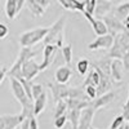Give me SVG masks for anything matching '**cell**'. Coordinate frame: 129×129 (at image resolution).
Masks as SVG:
<instances>
[{"mask_svg":"<svg viewBox=\"0 0 129 129\" xmlns=\"http://www.w3.org/2000/svg\"><path fill=\"white\" fill-rule=\"evenodd\" d=\"M9 80H10V89H12L14 98L21 103V106H22V111L21 112H23V115L27 119L35 116V103L27 95L22 83L14 76H9Z\"/></svg>","mask_w":129,"mask_h":129,"instance_id":"1","label":"cell"},{"mask_svg":"<svg viewBox=\"0 0 129 129\" xmlns=\"http://www.w3.org/2000/svg\"><path fill=\"white\" fill-rule=\"evenodd\" d=\"M126 53H129V30H125L120 34L115 35L114 45L109 49V53L106 54V57L123 59Z\"/></svg>","mask_w":129,"mask_h":129,"instance_id":"2","label":"cell"},{"mask_svg":"<svg viewBox=\"0 0 129 129\" xmlns=\"http://www.w3.org/2000/svg\"><path fill=\"white\" fill-rule=\"evenodd\" d=\"M49 28L50 27H36V28L25 31L19 36V45L31 48V47L36 45L38 43L44 41L47 34L49 32Z\"/></svg>","mask_w":129,"mask_h":129,"instance_id":"3","label":"cell"},{"mask_svg":"<svg viewBox=\"0 0 129 129\" xmlns=\"http://www.w3.org/2000/svg\"><path fill=\"white\" fill-rule=\"evenodd\" d=\"M64 25H66V17L62 16L59 17L54 23L49 28V32L47 34L44 43L45 44H56L59 49L63 47V31Z\"/></svg>","mask_w":129,"mask_h":129,"instance_id":"4","label":"cell"},{"mask_svg":"<svg viewBox=\"0 0 129 129\" xmlns=\"http://www.w3.org/2000/svg\"><path fill=\"white\" fill-rule=\"evenodd\" d=\"M36 54H38V50H32L31 48H27V47H21L16 62L12 64V67L9 69V72H8L9 76H14L17 79L23 78L22 76V72H21V69H22L23 63L27 59H30V58H34Z\"/></svg>","mask_w":129,"mask_h":129,"instance_id":"5","label":"cell"},{"mask_svg":"<svg viewBox=\"0 0 129 129\" xmlns=\"http://www.w3.org/2000/svg\"><path fill=\"white\" fill-rule=\"evenodd\" d=\"M27 117L23 112L17 115H2L0 116V129H16L19 126Z\"/></svg>","mask_w":129,"mask_h":129,"instance_id":"6","label":"cell"},{"mask_svg":"<svg viewBox=\"0 0 129 129\" xmlns=\"http://www.w3.org/2000/svg\"><path fill=\"white\" fill-rule=\"evenodd\" d=\"M48 88L52 92V95L54 101H61V100H66L71 94V87H67L66 84H61L57 83L56 80L53 83H48Z\"/></svg>","mask_w":129,"mask_h":129,"instance_id":"7","label":"cell"},{"mask_svg":"<svg viewBox=\"0 0 129 129\" xmlns=\"http://www.w3.org/2000/svg\"><path fill=\"white\" fill-rule=\"evenodd\" d=\"M114 41H115V35H112V34L101 35V36H97V39L93 40L92 43H89V44H88V49L89 50L110 49L114 45Z\"/></svg>","mask_w":129,"mask_h":129,"instance_id":"8","label":"cell"},{"mask_svg":"<svg viewBox=\"0 0 129 129\" xmlns=\"http://www.w3.org/2000/svg\"><path fill=\"white\" fill-rule=\"evenodd\" d=\"M102 19L105 21V23L107 25V27H109L110 34H112V35H117V34H120V32L126 30V27L124 25V21L117 18L114 13L112 14H110V13L106 14Z\"/></svg>","mask_w":129,"mask_h":129,"instance_id":"9","label":"cell"},{"mask_svg":"<svg viewBox=\"0 0 129 129\" xmlns=\"http://www.w3.org/2000/svg\"><path fill=\"white\" fill-rule=\"evenodd\" d=\"M21 72H22V76L26 80L31 81L32 79H35L38 76L39 72H41V69H40V64L34 58H30L23 63L22 69H21Z\"/></svg>","mask_w":129,"mask_h":129,"instance_id":"10","label":"cell"},{"mask_svg":"<svg viewBox=\"0 0 129 129\" xmlns=\"http://www.w3.org/2000/svg\"><path fill=\"white\" fill-rule=\"evenodd\" d=\"M58 49L59 48L56 44H45L44 45V50H43V62L40 63L41 71H44L45 69H48L50 64L54 62V57L57 54Z\"/></svg>","mask_w":129,"mask_h":129,"instance_id":"11","label":"cell"},{"mask_svg":"<svg viewBox=\"0 0 129 129\" xmlns=\"http://www.w3.org/2000/svg\"><path fill=\"white\" fill-rule=\"evenodd\" d=\"M83 14H84L85 18L89 21V23L92 25L93 31H94V34H95L97 36H101V35L109 34V27H107V25L105 23V21H103V19H98L97 17H94L93 14L87 13L85 10L83 12Z\"/></svg>","mask_w":129,"mask_h":129,"instance_id":"12","label":"cell"},{"mask_svg":"<svg viewBox=\"0 0 129 129\" xmlns=\"http://www.w3.org/2000/svg\"><path fill=\"white\" fill-rule=\"evenodd\" d=\"M97 110L92 105H89L88 107L81 110L80 114V123H79V129H90L92 128V123H93V117L95 115Z\"/></svg>","mask_w":129,"mask_h":129,"instance_id":"13","label":"cell"},{"mask_svg":"<svg viewBox=\"0 0 129 129\" xmlns=\"http://www.w3.org/2000/svg\"><path fill=\"white\" fill-rule=\"evenodd\" d=\"M115 100H116V93L115 92H107L105 94L98 95L94 100H90V105L95 110H100V109H102V107H106L107 105H110Z\"/></svg>","mask_w":129,"mask_h":129,"instance_id":"14","label":"cell"},{"mask_svg":"<svg viewBox=\"0 0 129 129\" xmlns=\"http://www.w3.org/2000/svg\"><path fill=\"white\" fill-rule=\"evenodd\" d=\"M123 71H124V64L121 59L112 58L111 62V79L114 83H120L123 80Z\"/></svg>","mask_w":129,"mask_h":129,"instance_id":"15","label":"cell"},{"mask_svg":"<svg viewBox=\"0 0 129 129\" xmlns=\"http://www.w3.org/2000/svg\"><path fill=\"white\" fill-rule=\"evenodd\" d=\"M71 78H72V70L70 69L69 64L58 67L54 74V80L61 84H67L71 80Z\"/></svg>","mask_w":129,"mask_h":129,"instance_id":"16","label":"cell"},{"mask_svg":"<svg viewBox=\"0 0 129 129\" xmlns=\"http://www.w3.org/2000/svg\"><path fill=\"white\" fill-rule=\"evenodd\" d=\"M57 2L66 10H78V12H81V13L85 10L84 2H79V0H57Z\"/></svg>","mask_w":129,"mask_h":129,"instance_id":"17","label":"cell"},{"mask_svg":"<svg viewBox=\"0 0 129 129\" xmlns=\"http://www.w3.org/2000/svg\"><path fill=\"white\" fill-rule=\"evenodd\" d=\"M100 84H101V75H100L98 70L93 67V69L89 71L87 79L84 80L83 87H87V85H94V87L98 88V87H100Z\"/></svg>","mask_w":129,"mask_h":129,"instance_id":"18","label":"cell"},{"mask_svg":"<svg viewBox=\"0 0 129 129\" xmlns=\"http://www.w3.org/2000/svg\"><path fill=\"white\" fill-rule=\"evenodd\" d=\"M26 5L34 17H43L45 13V8L41 7L36 0H26Z\"/></svg>","mask_w":129,"mask_h":129,"instance_id":"19","label":"cell"},{"mask_svg":"<svg viewBox=\"0 0 129 129\" xmlns=\"http://www.w3.org/2000/svg\"><path fill=\"white\" fill-rule=\"evenodd\" d=\"M66 103L69 110H83L90 105V101L79 100V98H66Z\"/></svg>","mask_w":129,"mask_h":129,"instance_id":"20","label":"cell"},{"mask_svg":"<svg viewBox=\"0 0 129 129\" xmlns=\"http://www.w3.org/2000/svg\"><path fill=\"white\" fill-rule=\"evenodd\" d=\"M110 12H112V8L109 3V0L106 2H102L100 4H97V8H95V13H94V17L97 18H103L106 14H109Z\"/></svg>","mask_w":129,"mask_h":129,"instance_id":"21","label":"cell"},{"mask_svg":"<svg viewBox=\"0 0 129 129\" xmlns=\"http://www.w3.org/2000/svg\"><path fill=\"white\" fill-rule=\"evenodd\" d=\"M112 13L120 18L121 21H124L128 16H129V2L128 3H123V4H119L116 5L115 8H112Z\"/></svg>","mask_w":129,"mask_h":129,"instance_id":"22","label":"cell"},{"mask_svg":"<svg viewBox=\"0 0 129 129\" xmlns=\"http://www.w3.org/2000/svg\"><path fill=\"white\" fill-rule=\"evenodd\" d=\"M47 102H48V95H47L45 92L43 93L41 95H39L38 98H35V101H34V103H35V116L40 115L43 111L45 110Z\"/></svg>","mask_w":129,"mask_h":129,"instance_id":"23","label":"cell"},{"mask_svg":"<svg viewBox=\"0 0 129 129\" xmlns=\"http://www.w3.org/2000/svg\"><path fill=\"white\" fill-rule=\"evenodd\" d=\"M5 13L9 19H14L18 14L17 12V2L16 0H7L5 3Z\"/></svg>","mask_w":129,"mask_h":129,"instance_id":"24","label":"cell"},{"mask_svg":"<svg viewBox=\"0 0 129 129\" xmlns=\"http://www.w3.org/2000/svg\"><path fill=\"white\" fill-rule=\"evenodd\" d=\"M80 114H81V110H69V119L71 121L72 129H79Z\"/></svg>","mask_w":129,"mask_h":129,"instance_id":"25","label":"cell"},{"mask_svg":"<svg viewBox=\"0 0 129 129\" xmlns=\"http://www.w3.org/2000/svg\"><path fill=\"white\" fill-rule=\"evenodd\" d=\"M69 110L67 107V103H66V100H61V101H57L56 102V109H54V114H53V117H58L61 115H64L66 111Z\"/></svg>","mask_w":129,"mask_h":129,"instance_id":"26","label":"cell"},{"mask_svg":"<svg viewBox=\"0 0 129 129\" xmlns=\"http://www.w3.org/2000/svg\"><path fill=\"white\" fill-rule=\"evenodd\" d=\"M61 53L63 56V59L66 62V64H71L72 62V44H67V45H63L61 48Z\"/></svg>","mask_w":129,"mask_h":129,"instance_id":"27","label":"cell"},{"mask_svg":"<svg viewBox=\"0 0 129 129\" xmlns=\"http://www.w3.org/2000/svg\"><path fill=\"white\" fill-rule=\"evenodd\" d=\"M76 69H78V72L81 75V76H84L89 70V61L88 59H80L76 64Z\"/></svg>","mask_w":129,"mask_h":129,"instance_id":"28","label":"cell"},{"mask_svg":"<svg viewBox=\"0 0 129 129\" xmlns=\"http://www.w3.org/2000/svg\"><path fill=\"white\" fill-rule=\"evenodd\" d=\"M84 4H85V12L94 16L97 4H98V0H84Z\"/></svg>","mask_w":129,"mask_h":129,"instance_id":"29","label":"cell"},{"mask_svg":"<svg viewBox=\"0 0 129 129\" xmlns=\"http://www.w3.org/2000/svg\"><path fill=\"white\" fill-rule=\"evenodd\" d=\"M87 93V97L89 100H94L98 97V88L94 87V85H87V87H83Z\"/></svg>","mask_w":129,"mask_h":129,"instance_id":"30","label":"cell"},{"mask_svg":"<svg viewBox=\"0 0 129 129\" xmlns=\"http://www.w3.org/2000/svg\"><path fill=\"white\" fill-rule=\"evenodd\" d=\"M67 119H69V115H66V114L61 115V116H58V117H56V119H54V121H53V125H54L56 129H62L64 125H66Z\"/></svg>","mask_w":129,"mask_h":129,"instance_id":"31","label":"cell"},{"mask_svg":"<svg viewBox=\"0 0 129 129\" xmlns=\"http://www.w3.org/2000/svg\"><path fill=\"white\" fill-rule=\"evenodd\" d=\"M125 121H126V120H125V117H124L123 115H119V116H116L115 119H114V121L111 123V125H110L109 129H117V128H120Z\"/></svg>","mask_w":129,"mask_h":129,"instance_id":"32","label":"cell"},{"mask_svg":"<svg viewBox=\"0 0 129 129\" xmlns=\"http://www.w3.org/2000/svg\"><path fill=\"white\" fill-rule=\"evenodd\" d=\"M44 92H45V89L41 84H32V95H34V101H35V98H38V97L41 95Z\"/></svg>","mask_w":129,"mask_h":129,"instance_id":"33","label":"cell"},{"mask_svg":"<svg viewBox=\"0 0 129 129\" xmlns=\"http://www.w3.org/2000/svg\"><path fill=\"white\" fill-rule=\"evenodd\" d=\"M121 115L125 117V120L129 123V97L125 102V105L123 106V110H121Z\"/></svg>","mask_w":129,"mask_h":129,"instance_id":"34","label":"cell"},{"mask_svg":"<svg viewBox=\"0 0 129 129\" xmlns=\"http://www.w3.org/2000/svg\"><path fill=\"white\" fill-rule=\"evenodd\" d=\"M9 34V28L5 23H0V39H5Z\"/></svg>","mask_w":129,"mask_h":129,"instance_id":"35","label":"cell"},{"mask_svg":"<svg viewBox=\"0 0 129 129\" xmlns=\"http://www.w3.org/2000/svg\"><path fill=\"white\" fill-rule=\"evenodd\" d=\"M7 72H9V70H8L5 66H3V67H2V71H0V84L4 83V79H5V76H7Z\"/></svg>","mask_w":129,"mask_h":129,"instance_id":"36","label":"cell"},{"mask_svg":"<svg viewBox=\"0 0 129 129\" xmlns=\"http://www.w3.org/2000/svg\"><path fill=\"white\" fill-rule=\"evenodd\" d=\"M30 129H39V124L35 116L30 117Z\"/></svg>","mask_w":129,"mask_h":129,"instance_id":"37","label":"cell"},{"mask_svg":"<svg viewBox=\"0 0 129 129\" xmlns=\"http://www.w3.org/2000/svg\"><path fill=\"white\" fill-rule=\"evenodd\" d=\"M121 61H123V64H124V70L129 71V53H126Z\"/></svg>","mask_w":129,"mask_h":129,"instance_id":"38","label":"cell"},{"mask_svg":"<svg viewBox=\"0 0 129 129\" xmlns=\"http://www.w3.org/2000/svg\"><path fill=\"white\" fill-rule=\"evenodd\" d=\"M36 2L41 5V7H44L45 9L49 7V4H50V2H49V0H36Z\"/></svg>","mask_w":129,"mask_h":129,"instance_id":"39","label":"cell"},{"mask_svg":"<svg viewBox=\"0 0 129 129\" xmlns=\"http://www.w3.org/2000/svg\"><path fill=\"white\" fill-rule=\"evenodd\" d=\"M21 129H30V119H26L21 124Z\"/></svg>","mask_w":129,"mask_h":129,"instance_id":"40","label":"cell"},{"mask_svg":"<svg viewBox=\"0 0 129 129\" xmlns=\"http://www.w3.org/2000/svg\"><path fill=\"white\" fill-rule=\"evenodd\" d=\"M124 25H125V27H126V30H129V16L124 19Z\"/></svg>","mask_w":129,"mask_h":129,"instance_id":"41","label":"cell"},{"mask_svg":"<svg viewBox=\"0 0 129 129\" xmlns=\"http://www.w3.org/2000/svg\"><path fill=\"white\" fill-rule=\"evenodd\" d=\"M109 2H111V0H109Z\"/></svg>","mask_w":129,"mask_h":129,"instance_id":"42","label":"cell"}]
</instances>
